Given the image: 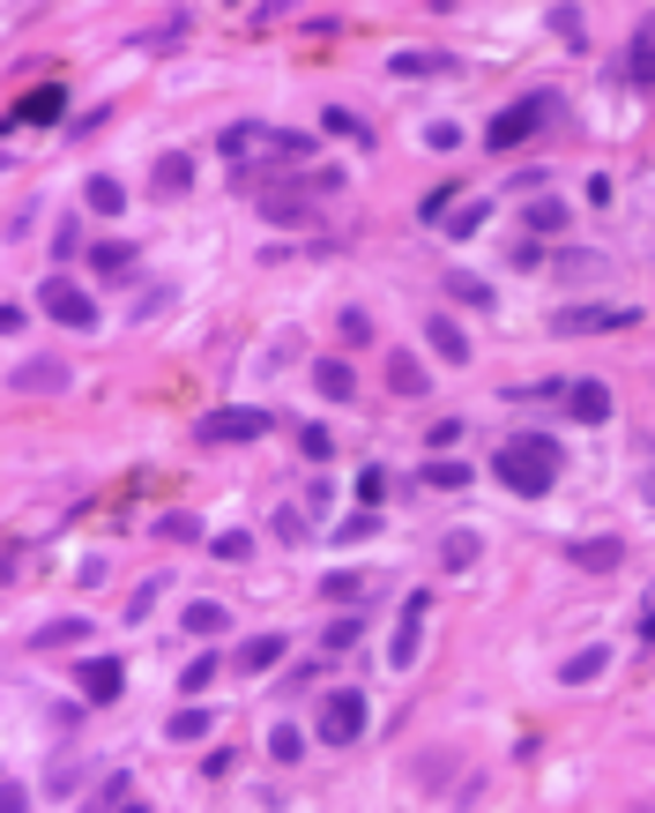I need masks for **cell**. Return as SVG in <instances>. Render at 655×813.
Returning a JSON list of instances; mask_svg holds the SVG:
<instances>
[{"instance_id": "6da1fadb", "label": "cell", "mask_w": 655, "mask_h": 813, "mask_svg": "<svg viewBox=\"0 0 655 813\" xmlns=\"http://www.w3.org/2000/svg\"><path fill=\"white\" fill-rule=\"evenodd\" d=\"M567 471V456H559V440L551 433H507L499 448H491V478L507 485V493H522V500H544L551 485Z\"/></svg>"}, {"instance_id": "7a4b0ae2", "label": "cell", "mask_w": 655, "mask_h": 813, "mask_svg": "<svg viewBox=\"0 0 655 813\" xmlns=\"http://www.w3.org/2000/svg\"><path fill=\"white\" fill-rule=\"evenodd\" d=\"M559 113H567V97H559V90H529V97L499 105V113L485 120V150H499V157H507V150H522L536 128H551Z\"/></svg>"}, {"instance_id": "3957f363", "label": "cell", "mask_w": 655, "mask_h": 813, "mask_svg": "<svg viewBox=\"0 0 655 813\" xmlns=\"http://www.w3.org/2000/svg\"><path fill=\"white\" fill-rule=\"evenodd\" d=\"M366 724H372V702L358 686H327L321 709H313V739H321V746H358Z\"/></svg>"}, {"instance_id": "277c9868", "label": "cell", "mask_w": 655, "mask_h": 813, "mask_svg": "<svg viewBox=\"0 0 655 813\" xmlns=\"http://www.w3.org/2000/svg\"><path fill=\"white\" fill-rule=\"evenodd\" d=\"M641 306L633 299H573L551 314V337H611V329H633Z\"/></svg>"}, {"instance_id": "5b68a950", "label": "cell", "mask_w": 655, "mask_h": 813, "mask_svg": "<svg viewBox=\"0 0 655 813\" xmlns=\"http://www.w3.org/2000/svg\"><path fill=\"white\" fill-rule=\"evenodd\" d=\"M269 411L261 403H231V411H209V419H194V440L202 448H246V440H269Z\"/></svg>"}, {"instance_id": "8992f818", "label": "cell", "mask_w": 655, "mask_h": 813, "mask_svg": "<svg viewBox=\"0 0 655 813\" xmlns=\"http://www.w3.org/2000/svg\"><path fill=\"white\" fill-rule=\"evenodd\" d=\"M38 314L60 321V329H97V299H90V284H75L68 269H52L38 284Z\"/></svg>"}, {"instance_id": "52a82bcc", "label": "cell", "mask_w": 655, "mask_h": 813, "mask_svg": "<svg viewBox=\"0 0 655 813\" xmlns=\"http://www.w3.org/2000/svg\"><path fill=\"white\" fill-rule=\"evenodd\" d=\"M8 388H15V396H68V388H75V366L52 358V351H31V358L8 366Z\"/></svg>"}, {"instance_id": "ba28073f", "label": "cell", "mask_w": 655, "mask_h": 813, "mask_svg": "<svg viewBox=\"0 0 655 813\" xmlns=\"http://www.w3.org/2000/svg\"><path fill=\"white\" fill-rule=\"evenodd\" d=\"M425 612H432V590H409L403 612H395V635H388V664H395V672H409L417 649H425Z\"/></svg>"}, {"instance_id": "9c48e42d", "label": "cell", "mask_w": 655, "mask_h": 813, "mask_svg": "<svg viewBox=\"0 0 655 813\" xmlns=\"http://www.w3.org/2000/svg\"><path fill=\"white\" fill-rule=\"evenodd\" d=\"M559 403H567L573 426H611V388H604V381H567V388H559Z\"/></svg>"}, {"instance_id": "30bf717a", "label": "cell", "mask_w": 655, "mask_h": 813, "mask_svg": "<svg viewBox=\"0 0 655 813\" xmlns=\"http://www.w3.org/2000/svg\"><path fill=\"white\" fill-rule=\"evenodd\" d=\"M216 157H224V165H253V157H269V120H231V128L216 134Z\"/></svg>"}, {"instance_id": "8fae6325", "label": "cell", "mask_w": 655, "mask_h": 813, "mask_svg": "<svg viewBox=\"0 0 655 813\" xmlns=\"http://www.w3.org/2000/svg\"><path fill=\"white\" fill-rule=\"evenodd\" d=\"M60 113H68V90H60V83H38L23 105H15V113H8V120H0V128H52Z\"/></svg>"}, {"instance_id": "7c38bea8", "label": "cell", "mask_w": 655, "mask_h": 813, "mask_svg": "<svg viewBox=\"0 0 655 813\" xmlns=\"http://www.w3.org/2000/svg\"><path fill=\"white\" fill-rule=\"evenodd\" d=\"M75 680H82L90 702H120V694H127V664H120V657H82Z\"/></svg>"}, {"instance_id": "4fadbf2b", "label": "cell", "mask_w": 655, "mask_h": 813, "mask_svg": "<svg viewBox=\"0 0 655 813\" xmlns=\"http://www.w3.org/2000/svg\"><path fill=\"white\" fill-rule=\"evenodd\" d=\"M380 366H388V396H409V403H417V396H432V366H425V358H409V351H388Z\"/></svg>"}, {"instance_id": "5bb4252c", "label": "cell", "mask_w": 655, "mask_h": 813, "mask_svg": "<svg viewBox=\"0 0 655 813\" xmlns=\"http://www.w3.org/2000/svg\"><path fill=\"white\" fill-rule=\"evenodd\" d=\"M567 559L581 575H611L618 559H626V538H567Z\"/></svg>"}, {"instance_id": "9a60e30c", "label": "cell", "mask_w": 655, "mask_h": 813, "mask_svg": "<svg viewBox=\"0 0 655 813\" xmlns=\"http://www.w3.org/2000/svg\"><path fill=\"white\" fill-rule=\"evenodd\" d=\"M284 635H276V627H269V635H246L239 643V657H231V664H239V672H253V680H261V672H276V664H284Z\"/></svg>"}, {"instance_id": "2e32d148", "label": "cell", "mask_w": 655, "mask_h": 813, "mask_svg": "<svg viewBox=\"0 0 655 813\" xmlns=\"http://www.w3.org/2000/svg\"><path fill=\"white\" fill-rule=\"evenodd\" d=\"M425 343H432L448 366H469V329H462L454 314H432V321H425Z\"/></svg>"}, {"instance_id": "e0dca14e", "label": "cell", "mask_w": 655, "mask_h": 813, "mask_svg": "<svg viewBox=\"0 0 655 813\" xmlns=\"http://www.w3.org/2000/svg\"><path fill=\"white\" fill-rule=\"evenodd\" d=\"M82 643H90V620L68 612V620H45L38 635H31V657H45V649H82Z\"/></svg>"}, {"instance_id": "ac0fdd59", "label": "cell", "mask_w": 655, "mask_h": 813, "mask_svg": "<svg viewBox=\"0 0 655 813\" xmlns=\"http://www.w3.org/2000/svg\"><path fill=\"white\" fill-rule=\"evenodd\" d=\"M150 187H157V195H187V187H194V157H187V150H164L157 172H150Z\"/></svg>"}, {"instance_id": "d6986e66", "label": "cell", "mask_w": 655, "mask_h": 813, "mask_svg": "<svg viewBox=\"0 0 655 813\" xmlns=\"http://www.w3.org/2000/svg\"><path fill=\"white\" fill-rule=\"evenodd\" d=\"M313 388H321L327 403H350V396H358V374H350L343 358H321V366H313Z\"/></svg>"}, {"instance_id": "ffe728a7", "label": "cell", "mask_w": 655, "mask_h": 813, "mask_svg": "<svg viewBox=\"0 0 655 813\" xmlns=\"http://www.w3.org/2000/svg\"><path fill=\"white\" fill-rule=\"evenodd\" d=\"M477 553H485V538H477V530H448V538H440V567H448V575L477 567Z\"/></svg>"}, {"instance_id": "44dd1931", "label": "cell", "mask_w": 655, "mask_h": 813, "mask_svg": "<svg viewBox=\"0 0 655 813\" xmlns=\"http://www.w3.org/2000/svg\"><path fill=\"white\" fill-rule=\"evenodd\" d=\"M551 269H559V276H611V255H596V247H559Z\"/></svg>"}, {"instance_id": "7402d4cb", "label": "cell", "mask_w": 655, "mask_h": 813, "mask_svg": "<svg viewBox=\"0 0 655 813\" xmlns=\"http://www.w3.org/2000/svg\"><path fill=\"white\" fill-rule=\"evenodd\" d=\"M454 60L448 52H395V60H388V75H403V83H425V75H448Z\"/></svg>"}, {"instance_id": "603a6c76", "label": "cell", "mask_w": 655, "mask_h": 813, "mask_svg": "<svg viewBox=\"0 0 655 813\" xmlns=\"http://www.w3.org/2000/svg\"><path fill=\"white\" fill-rule=\"evenodd\" d=\"M529 232H567L573 224V210H567V195H529Z\"/></svg>"}, {"instance_id": "cb8c5ba5", "label": "cell", "mask_w": 655, "mask_h": 813, "mask_svg": "<svg viewBox=\"0 0 655 813\" xmlns=\"http://www.w3.org/2000/svg\"><path fill=\"white\" fill-rule=\"evenodd\" d=\"M417 478H425V485H440V493H462V485H469L477 471H469V463H462V456L448 448V456H432V463H425Z\"/></svg>"}, {"instance_id": "d4e9b609", "label": "cell", "mask_w": 655, "mask_h": 813, "mask_svg": "<svg viewBox=\"0 0 655 813\" xmlns=\"http://www.w3.org/2000/svg\"><path fill=\"white\" fill-rule=\"evenodd\" d=\"M82 202H90V216H120L127 210V187L112 179V172H97V179L82 187Z\"/></svg>"}, {"instance_id": "484cf974", "label": "cell", "mask_w": 655, "mask_h": 813, "mask_svg": "<svg viewBox=\"0 0 655 813\" xmlns=\"http://www.w3.org/2000/svg\"><path fill=\"white\" fill-rule=\"evenodd\" d=\"M171 739H187V746H194V739H209V731H216V709H202V702H194V694H187V709H179V717H171Z\"/></svg>"}, {"instance_id": "4316f807", "label": "cell", "mask_w": 655, "mask_h": 813, "mask_svg": "<svg viewBox=\"0 0 655 813\" xmlns=\"http://www.w3.org/2000/svg\"><path fill=\"white\" fill-rule=\"evenodd\" d=\"M321 128H327V134H343V142H358V150H372V128L358 120V113H350V105H327Z\"/></svg>"}, {"instance_id": "83f0119b", "label": "cell", "mask_w": 655, "mask_h": 813, "mask_svg": "<svg viewBox=\"0 0 655 813\" xmlns=\"http://www.w3.org/2000/svg\"><path fill=\"white\" fill-rule=\"evenodd\" d=\"M440 292L462 299V306H499V299H491V284H485V276H469V269H448V284H440Z\"/></svg>"}, {"instance_id": "f1b7e54d", "label": "cell", "mask_w": 655, "mask_h": 813, "mask_svg": "<svg viewBox=\"0 0 655 813\" xmlns=\"http://www.w3.org/2000/svg\"><path fill=\"white\" fill-rule=\"evenodd\" d=\"M604 664H611V649H573L567 664H559V680H567V686H588Z\"/></svg>"}, {"instance_id": "f546056e", "label": "cell", "mask_w": 655, "mask_h": 813, "mask_svg": "<svg viewBox=\"0 0 655 813\" xmlns=\"http://www.w3.org/2000/svg\"><path fill=\"white\" fill-rule=\"evenodd\" d=\"M358 635H366V620L343 612V620H327V627H321V649H327V657H343V649H358Z\"/></svg>"}, {"instance_id": "4dcf8cb0", "label": "cell", "mask_w": 655, "mask_h": 813, "mask_svg": "<svg viewBox=\"0 0 655 813\" xmlns=\"http://www.w3.org/2000/svg\"><path fill=\"white\" fill-rule=\"evenodd\" d=\"M90 269H97V276H120V269H134V247H127V239H97V247H90Z\"/></svg>"}, {"instance_id": "1f68e13d", "label": "cell", "mask_w": 655, "mask_h": 813, "mask_svg": "<svg viewBox=\"0 0 655 813\" xmlns=\"http://www.w3.org/2000/svg\"><path fill=\"white\" fill-rule=\"evenodd\" d=\"M485 216H491V202H454L448 239H477V232H485Z\"/></svg>"}, {"instance_id": "d6a6232c", "label": "cell", "mask_w": 655, "mask_h": 813, "mask_svg": "<svg viewBox=\"0 0 655 813\" xmlns=\"http://www.w3.org/2000/svg\"><path fill=\"white\" fill-rule=\"evenodd\" d=\"M358 590H366V575H358V567H335V575H321V598H335V604H358Z\"/></svg>"}, {"instance_id": "836d02e7", "label": "cell", "mask_w": 655, "mask_h": 813, "mask_svg": "<svg viewBox=\"0 0 655 813\" xmlns=\"http://www.w3.org/2000/svg\"><path fill=\"white\" fill-rule=\"evenodd\" d=\"M224 620H231V612H224V604H216V598L187 604V635H224Z\"/></svg>"}, {"instance_id": "e575fe53", "label": "cell", "mask_w": 655, "mask_h": 813, "mask_svg": "<svg viewBox=\"0 0 655 813\" xmlns=\"http://www.w3.org/2000/svg\"><path fill=\"white\" fill-rule=\"evenodd\" d=\"M90 806H134V776L112 769L105 783H97V791H90Z\"/></svg>"}, {"instance_id": "d590c367", "label": "cell", "mask_w": 655, "mask_h": 813, "mask_svg": "<svg viewBox=\"0 0 655 813\" xmlns=\"http://www.w3.org/2000/svg\"><path fill=\"white\" fill-rule=\"evenodd\" d=\"M298 456H306V463H327V456H335V433L306 419V426H298Z\"/></svg>"}, {"instance_id": "8d00e7d4", "label": "cell", "mask_w": 655, "mask_h": 813, "mask_svg": "<svg viewBox=\"0 0 655 813\" xmlns=\"http://www.w3.org/2000/svg\"><path fill=\"white\" fill-rule=\"evenodd\" d=\"M269 538L276 545H306V508H276L269 515Z\"/></svg>"}, {"instance_id": "74e56055", "label": "cell", "mask_w": 655, "mask_h": 813, "mask_svg": "<svg viewBox=\"0 0 655 813\" xmlns=\"http://www.w3.org/2000/svg\"><path fill=\"white\" fill-rule=\"evenodd\" d=\"M454 202H462V187L448 179V187H432V195L417 202V216H425V224H448V216H454Z\"/></svg>"}, {"instance_id": "f35d334b", "label": "cell", "mask_w": 655, "mask_h": 813, "mask_svg": "<svg viewBox=\"0 0 655 813\" xmlns=\"http://www.w3.org/2000/svg\"><path fill=\"white\" fill-rule=\"evenodd\" d=\"M626 75H633V83H655V31H641V38H633V52H626Z\"/></svg>"}, {"instance_id": "ab89813d", "label": "cell", "mask_w": 655, "mask_h": 813, "mask_svg": "<svg viewBox=\"0 0 655 813\" xmlns=\"http://www.w3.org/2000/svg\"><path fill=\"white\" fill-rule=\"evenodd\" d=\"M150 538H171V545H194V538H202V522H194V515H157V522H150Z\"/></svg>"}, {"instance_id": "60d3db41", "label": "cell", "mask_w": 655, "mask_h": 813, "mask_svg": "<svg viewBox=\"0 0 655 813\" xmlns=\"http://www.w3.org/2000/svg\"><path fill=\"white\" fill-rule=\"evenodd\" d=\"M269 754H276V762H298V754H306V731H298V724H269Z\"/></svg>"}, {"instance_id": "b9f144b4", "label": "cell", "mask_w": 655, "mask_h": 813, "mask_svg": "<svg viewBox=\"0 0 655 813\" xmlns=\"http://www.w3.org/2000/svg\"><path fill=\"white\" fill-rule=\"evenodd\" d=\"M209 553L239 567V559H253V538H246V530H224V538H209Z\"/></svg>"}, {"instance_id": "7bdbcfd3", "label": "cell", "mask_w": 655, "mask_h": 813, "mask_svg": "<svg viewBox=\"0 0 655 813\" xmlns=\"http://www.w3.org/2000/svg\"><path fill=\"white\" fill-rule=\"evenodd\" d=\"M335 329H343L350 343H372V314H366V306H343V314H335Z\"/></svg>"}, {"instance_id": "ee69618b", "label": "cell", "mask_w": 655, "mask_h": 813, "mask_svg": "<svg viewBox=\"0 0 655 813\" xmlns=\"http://www.w3.org/2000/svg\"><path fill=\"white\" fill-rule=\"evenodd\" d=\"M551 31H559L567 45H581V38H588V31H581V8H573V0H559V8H551Z\"/></svg>"}, {"instance_id": "f6af8a7d", "label": "cell", "mask_w": 655, "mask_h": 813, "mask_svg": "<svg viewBox=\"0 0 655 813\" xmlns=\"http://www.w3.org/2000/svg\"><path fill=\"white\" fill-rule=\"evenodd\" d=\"M544 247H536V239H507V269H544Z\"/></svg>"}, {"instance_id": "bcb514c9", "label": "cell", "mask_w": 655, "mask_h": 813, "mask_svg": "<svg viewBox=\"0 0 655 813\" xmlns=\"http://www.w3.org/2000/svg\"><path fill=\"white\" fill-rule=\"evenodd\" d=\"M75 255H82V224H75V216H68V224L52 232V261H75Z\"/></svg>"}, {"instance_id": "7dc6e473", "label": "cell", "mask_w": 655, "mask_h": 813, "mask_svg": "<svg viewBox=\"0 0 655 813\" xmlns=\"http://www.w3.org/2000/svg\"><path fill=\"white\" fill-rule=\"evenodd\" d=\"M216 664H224V657H194V664L179 672V686H187V694H202V686L216 680Z\"/></svg>"}, {"instance_id": "c3c4849f", "label": "cell", "mask_w": 655, "mask_h": 813, "mask_svg": "<svg viewBox=\"0 0 655 813\" xmlns=\"http://www.w3.org/2000/svg\"><path fill=\"white\" fill-rule=\"evenodd\" d=\"M45 791H52V799H75V791H82V762H60V769H52V783H45Z\"/></svg>"}, {"instance_id": "681fc988", "label": "cell", "mask_w": 655, "mask_h": 813, "mask_svg": "<svg viewBox=\"0 0 655 813\" xmlns=\"http://www.w3.org/2000/svg\"><path fill=\"white\" fill-rule=\"evenodd\" d=\"M358 500H366V508H380V500H388V471H380V463H372V471H358Z\"/></svg>"}, {"instance_id": "f907efd6", "label": "cell", "mask_w": 655, "mask_h": 813, "mask_svg": "<svg viewBox=\"0 0 655 813\" xmlns=\"http://www.w3.org/2000/svg\"><path fill=\"white\" fill-rule=\"evenodd\" d=\"M157 590H164V582H157V575H150V582H142V590L127 598V620H150V604H157Z\"/></svg>"}, {"instance_id": "816d5d0a", "label": "cell", "mask_w": 655, "mask_h": 813, "mask_svg": "<svg viewBox=\"0 0 655 813\" xmlns=\"http://www.w3.org/2000/svg\"><path fill=\"white\" fill-rule=\"evenodd\" d=\"M164 299H171V284H150V292L134 299V321H150V314H164Z\"/></svg>"}, {"instance_id": "f5cc1de1", "label": "cell", "mask_w": 655, "mask_h": 813, "mask_svg": "<svg viewBox=\"0 0 655 813\" xmlns=\"http://www.w3.org/2000/svg\"><path fill=\"white\" fill-rule=\"evenodd\" d=\"M425 440H432V456H448V448H454V440H462V419H440V426H432V433H425Z\"/></svg>"}, {"instance_id": "db71d44e", "label": "cell", "mask_w": 655, "mask_h": 813, "mask_svg": "<svg viewBox=\"0 0 655 813\" xmlns=\"http://www.w3.org/2000/svg\"><path fill=\"white\" fill-rule=\"evenodd\" d=\"M372 530H380V515H372V508H358V515H343V538H372Z\"/></svg>"}, {"instance_id": "11a10c76", "label": "cell", "mask_w": 655, "mask_h": 813, "mask_svg": "<svg viewBox=\"0 0 655 813\" xmlns=\"http://www.w3.org/2000/svg\"><path fill=\"white\" fill-rule=\"evenodd\" d=\"M425 142H432V150H454V142H462V128H454V120H432V128H425Z\"/></svg>"}, {"instance_id": "9f6ffc18", "label": "cell", "mask_w": 655, "mask_h": 813, "mask_svg": "<svg viewBox=\"0 0 655 813\" xmlns=\"http://www.w3.org/2000/svg\"><path fill=\"white\" fill-rule=\"evenodd\" d=\"M290 15V0H253V23H284Z\"/></svg>"}, {"instance_id": "6f0895ef", "label": "cell", "mask_w": 655, "mask_h": 813, "mask_svg": "<svg viewBox=\"0 0 655 813\" xmlns=\"http://www.w3.org/2000/svg\"><path fill=\"white\" fill-rule=\"evenodd\" d=\"M31 806V791H23V783H0V813H23Z\"/></svg>"}, {"instance_id": "680465c9", "label": "cell", "mask_w": 655, "mask_h": 813, "mask_svg": "<svg viewBox=\"0 0 655 813\" xmlns=\"http://www.w3.org/2000/svg\"><path fill=\"white\" fill-rule=\"evenodd\" d=\"M23 329V306H0V337H15Z\"/></svg>"}]
</instances>
